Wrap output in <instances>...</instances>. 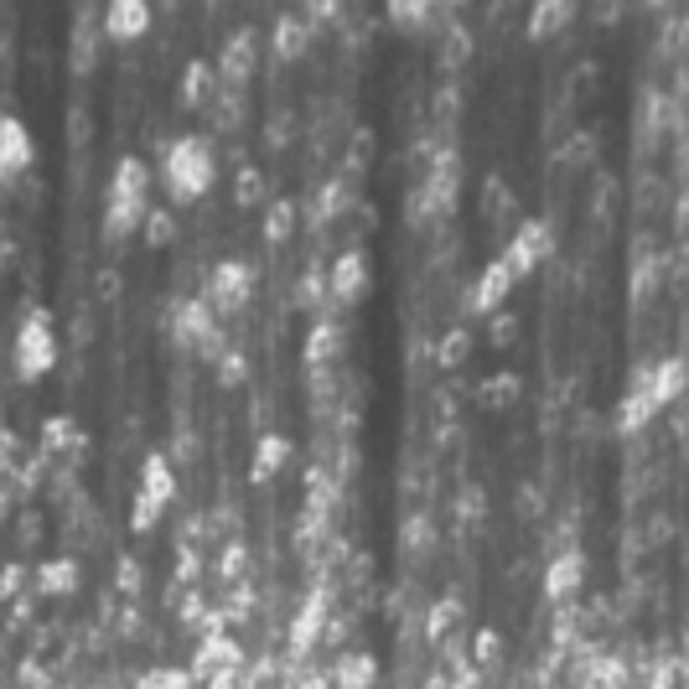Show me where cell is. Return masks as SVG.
Returning <instances> with one entry per match:
<instances>
[{
  "label": "cell",
  "mask_w": 689,
  "mask_h": 689,
  "mask_svg": "<svg viewBox=\"0 0 689 689\" xmlns=\"http://www.w3.org/2000/svg\"><path fill=\"white\" fill-rule=\"evenodd\" d=\"M156 177L177 202H198L219 182V146L202 130H177L156 146Z\"/></svg>",
  "instance_id": "obj_1"
},
{
  "label": "cell",
  "mask_w": 689,
  "mask_h": 689,
  "mask_svg": "<svg viewBox=\"0 0 689 689\" xmlns=\"http://www.w3.org/2000/svg\"><path fill=\"white\" fill-rule=\"evenodd\" d=\"M151 167L140 156H119L109 182H104V234L125 239L135 229H146L151 219Z\"/></svg>",
  "instance_id": "obj_2"
},
{
  "label": "cell",
  "mask_w": 689,
  "mask_h": 689,
  "mask_svg": "<svg viewBox=\"0 0 689 689\" xmlns=\"http://www.w3.org/2000/svg\"><path fill=\"white\" fill-rule=\"evenodd\" d=\"M57 353H63V337H57V317H52L42 301H21L17 317V337H11V369L17 379H42V373L57 369Z\"/></svg>",
  "instance_id": "obj_3"
},
{
  "label": "cell",
  "mask_w": 689,
  "mask_h": 689,
  "mask_svg": "<svg viewBox=\"0 0 689 689\" xmlns=\"http://www.w3.org/2000/svg\"><path fill=\"white\" fill-rule=\"evenodd\" d=\"M161 327H167V337L177 342V348H198L202 358H223L219 311L208 306V296H202V290H182V296H171Z\"/></svg>",
  "instance_id": "obj_4"
},
{
  "label": "cell",
  "mask_w": 689,
  "mask_h": 689,
  "mask_svg": "<svg viewBox=\"0 0 689 689\" xmlns=\"http://www.w3.org/2000/svg\"><path fill=\"white\" fill-rule=\"evenodd\" d=\"M456 192H462V151H446L421 171V182L404 192V219L441 223L456 208Z\"/></svg>",
  "instance_id": "obj_5"
},
{
  "label": "cell",
  "mask_w": 689,
  "mask_h": 689,
  "mask_svg": "<svg viewBox=\"0 0 689 689\" xmlns=\"http://www.w3.org/2000/svg\"><path fill=\"white\" fill-rule=\"evenodd\" d=\"M177 498V471H171V452L167 446H151L140 452V471H135V504H130V529L146 534L156 529V519L171 508Z\"/></svg>",
  "instance_id": "obj_6"
},
{
  "label": "cell",
  "mask_w": 689,
  "mask_h": 689,
  "mask_svg": "<svg viewBox=\"0 0 689 689\" xmlns=\"http://www.w3.org/2000/svg\"><path fill=\"white\" fill-rule=\"evenodd\" d=\"M202 296H208V306L219 311V317H234V311H244L254 296V265L250 259H239V254H223V259H213V265L202 269Z\"/></svg>",
  "instance_id": "obj_7"
},
{
  "label": "cell",
  "mask_w": 689,
  "mask_h": 689,
  "mask_svg": "<svg viewBox=\"0 0 689 689\" xmlns=\"http://www.w3.org/2000/svg\"><path fill=\"white\" fill-rule=\"evenodd\" d=\"M627 384H638L643 394L658 404V410H669V404L685 400V389H689V358L685 353H654V358H643Z\"/></svg>",
  "instance_id": "obj_8"
},
{
  "label": "cell",
  "mask_w": 689,
  "mask_h": 689,
  "mask_svg": "<svg viewBox=\"0 0 689 689\" xmlns=\"http://www.w3.org/2000/svg\"><path fill=\"white\" fill-rule=\"evenodd\" d=\"M550 254H555V223L550 219H519L513 223V234L504 239L498 259H504L513 275H529V269H534L539 259H550Z\"/></svg>",
  "instance_id": "obj_9"
},
{
  "label": "cell",
  "mask_w": 689,
  "mask_h": 689,
  "mask_svg": "<svg viewBox=\"0 0 689 689\" xmlns=\"http://www.w3.org/2000/svg\"><path fill=\"white\" fill-rule=\"evenodd\" d=\"M32 161H36V140H32V130H26V119L17 115V109H6L0 115V177L17 187L26 171H32Z\"/></svg>",
  "instance_id": "obj_10"
},
{
  "label": "cell",
  "mask_w": 689,
  "mask_h": 689,
  "mask_svg": "<svg viewBox=\"0 0 689 689\" xmlns=\"http://www.w3.org/2000/svg\"><path fill=\"white\" fill-rule=\"evenodd\" d=\"M327 290H332V306H353L363 290H369V254L348 244L327 259Z\"/></svg>",
  "instance_id": "obj_11"
},
{
  "label": "cell",
  "mask_w": 689,
  "mask_h": 689,
  "mask_svg": "<svg viewBox=\"0 0 689 689\" xmlns=\"http://www.w3.org/2000/svg\"><path fill=\"white\" fill-rule=\"evenodd\" d=\"M586 555L581 550H560V555H550L544 560V575H539V591L550 596L555 606H565V602H575L581 591H586Z\"/></svg>",
  "instance_id": "obj_12"
},
{
  "label": "cell",
  "mask_w": 689,
  "mask_h": 689,
  "mask_svg": "<svg viewBox=\"0 0 689 689\" xmlns=\"http://www.w3.org/2000/svg\"><path fill=\"white\" fill-rule=\"evenodd\" d=\"M36 452L47 456V462H78L88 452V431L73 415H47V421L36 425Z\"/></svg>",
  "instance_id": "obj_13"
},
{
  "label": "cell",
  "mask_w": 689,
  "mask_h": 689,
  "mask_svg": "<svg viewBox=\"0 0 689 689\" xmlns=\"http://www.w3.org/2000/svg\"><path fill=\"white\" fill-rule=\"evenodd\" d=\"M259 67V32L254 26H234V32L219 42V73L229 84H250V73Z\"/></svg>",
  "instance_id": "obj_14"
},
{
  "label": "cell",
  "mask_w": 689,
  "mask_h": 689,
  "mask_svg": "<svg viewBox=\"0 0 689 689\" xmlns=\"http://www.w3.org/2000/svg\"><path fill=\"white\" fill-rule=\"evenodd\" d=\"M513 280H519V275H513V269H508L504 259L492 254L488 265L477 269V280L467 286V311H483V317H492V311H498V306L508 301V290H513Z\"/></svg>",
  "instance_id": "obj_15"
},
{
  "label": "cell",
  "mask_w": 689,
  "mask_h": 689,
  "mask_svg": "<svg viewBox=\"0 0 689 689\" xmlns=\"http://www.w3.org/2000/svg\"><path fill=\"white\" fill-rule=\"evenodd\" d=\"M223 669H244V643H239L229 627L198 638V648H192V674H198V679H213V674H223Z\"/></svg>",
  "instance_id": "obj_16"
},
{
  "label": "cell",
  "mask_w": 689,
  "mask_h": 689,
  "mask_svg": "<svg viewBox=\"0 0 689 689\" xmlns=\"http://www.w3.org/2000/svg\"><path fill=\"white\" fill-rule=\"evenodd\" d=\"M99 36H104V11H73L67 21V67L88 73L99 63Z\"/></svg>",
  "instance_id": "obj_17"
},
{
  "label": "cell",
  "mask_w": 689,
  "mask_h": 689,
  "mask_svg": "<svg viewBox=\"0 0 689 689\" xmlns=\"http://www.w3.org/2000/svg\"><path fill=\"white\" fill-rule=\"evenodd\" d=\"M342 348H348L342 321H337V317H317V321H311V332H306V342H301V358H306V369H311V373H327L337 358H342Z\"/></svg>",
  "instance_id": "obj_18"
},
{
  "label": "cell",
  "mask_w": 689,
  "mask_h": 689,
  "mask_svg": "<svg viewBox=\"0 0 689 689\" xmlns=\"http://www.w3.org/2000/svg\"><path fill=\"white\" fill-rule=\"evenodd\" d=\"M84 586V565L73 555H42L32 565V591L36 596H73Z\"/></svg>",
  "instance_id": "obj_19"
},
{
  "label": "cell",
  "mask_w": 689,
  "mask_h": 689,
  "mask_svg": "<svg viewBox=\"0 0 689 689\" xmlns=\"http://www.w3.org/2000/svg\"><path fill=\"white\" fill-rule=\"evenodd\" d=\"M290 456H296V446H290V436H280V431H265V436L250 446V483H275L280 471L290 467Z\"/></svg>",
  "instance_id": "obj_20"
},
{
  "label": "cell",
  "mask_w": 689,
  "mask_h": 689,
  "mask_svg": "<svg viewBox=\"0 0 689 689\" xmlns=\"http://www.w3.org/2000/svg\"><path fill=\"white\" fill-rule=\"evenodd\" d=\"M151 32V6L146 0H109L104 6V36L109 42H140Z\"/></svg>",
  "instance_id": "obj_21"
},
{
  "label": "cell",
  "mask_w": 689,
  "mask_h": 689,
  "mask_svg": "<svg viewBox=\"0 0 689 689\" xmlns=\"http://www.w3.org/2000/svg\"><path fill=\"white\" fill-rule=\"evenodd\" d=\"M219 63H208V57H187V67H182V88H177V94H182V104H192V109H208V104L219 99Z\"/></svg>",
  "instance_id": "obj_22"
},
{
  "label": "cell",
  "mask_w": 689,
  "mask_h": 689,
  "mask_svg": "<svg viewBox=\"0 0 689 689\" xmlns=\"http://www.w3.org/2000/svg\"><path fill=\"white\" fill-rule=\"evenodd\" d=\"M327 679H332V689H373L379 685V658L369 648H348V654H337Z\"/></svg>",
  "instance_id": "obj_23"
},
{
  "label": "cell",
  "mask_w": 689,
  "mask_h": 689,
  "mask_svg": "<svg viewBox=\"0 0 689 689\" xmlns=\"http://www.w3.org/2000/svg\"><path fill=\"white\" fill-rule=\"evenodd\" d=\"M658 415V404L643 394L638 384H627L623 394H617V404H612V431H623V436H638V431H648V421Z\"/></svg>",
  "instance_id": "obj_24"
},
{
  "label": "cell",
  "mask_w": 689,
  "mask_h": 689,
  "mask_svg": "<svg viewBox=\"0 0 689 689\" xmlns=\"http://www.w3.org/2000/svg\"><path fill=\"white\" fill-rule=\"evenodd\" d=\"M462 623H467V606H462V596H436V602L421 612V627L431 643H452L456 633H462Z\"/></svg>",
  "instance_id": "obj_25"
},
{
  "label": "cell",
  "mask_w": 689,
  "mask_h": 689,
  "mask_svg": "<svg viewBox=\"0 0 689 689\" xmlns=\"http://www.w3.org/2000/svg\"><path fill=\"white\" fill-rule=\"evenodd\" d=\"M523 400V379L513 369H492L477 379V404L483 410H513Z\"/></svg>",
  "instance_id": "obj_26"
},
{
  "label": "cell",
  "mask_w": 689,
  "mask_h": 689,
  "mask_svg": "<svg viewBox=\"0 0 689 689\" xmlns=\"http://www.w3.org/2000/svg\"><path fill=\"white\" fill-rule=\"evenodd\" d=\"M571 21H575L571 0H539V6H529V17H523V32L534 36V42H550V36L565 32Z\"/></svg>",
  "instance_id": "obj_27"
},
{
  "label": "cell",
  "mask_w": 689,
  "mask_h": 689,
  "mask_svg": "<svg viewBox=\"0 0 689 689\" xmlns=\"http://www.w3.org/2000/svg\"><path fill=\"white\" fill-rule=\"evenodd\" d=\"M306 47H311V21H306V11L301 17L280 11L275 26H269V52H275V57H301Z\"/></svg>",
  "instance_id": "obj_28"
},
{
  "label": "cell",
  "mask_w": 689,
  "mask_h": 689,
  "mask_svg": "<svg viewBox=\"0 0 689 689\" xmlns=\"http://www.w3.org/2000/svg\"><path fill=\"white\" fill-rule=\"evenodd\" d=\"M348 208H363V202H358V192H353V177L342 171V177H327V182L317 187V213H311V219L332 223V219H342Z\"/></svg>",
  "instance_id": "obj_29"
},
{
  "label": "cell",
  "mask_w": 689,
  "mask_h": 689,
  "mask_svg": "<svg viewBox=\"0 0 689 689\" xmlns=\"http://www.w3.org/2000/svg\"><path fill=\"white\" fill-rule=\"evenodd\" d=\"M586 679L596 689H623L627 679H633V664H627V654H617V648H596V658H591Z\"/></svg>",
  "instance_id": "obj_30"
},
{
  "label": "cell",
  "mask_w": 689,
  "mask_h": 689,
  "mask_svg": "<svg viewBox=\"0 0 689 689\" xmlns=\"http://www.w3.org/2000/svg\"><path fill=\"white\" fill-rule=\"evenodd\" d=\"M441 21H446V32H441V42H436L441 67H462L471 57V32L456 21V11H441Z\"/></svg>",
  "instance_id": "obj_31"
},
{
  "label": "cell",
  "mask_w": 689,
  "mask_h": 689,
  "mask_svg": "<svg viewBox=\"0 0 689 689\" xmlns=\"http://www.w3.org/2000/svg\"><path fill=\"white\" fill-rule=\"evenodd\" d=\"M234 202H239V208H269V177H265V167L239 161V171H234Z\"/></svg>",
  "instance_id": "obj_32"
},
{
  "label": "cell",
  "mask_w": 689,
  "mask_h": 689,
  "mask_svg": "<svg viewBox=\"0 0 689 689\" xmlns=\"http://www.w3.org/2000/svg\"><path fill=\"white\" fill-rule=\"evenodd\" d=\"M471 358V332H467V321H452L446 332H436V369H462Z\"/></svg>",
  "instance_id": "obj_33"
},
{
  "label": "cell",
  "mask_w": 689,
  "mask_h": 689,
  "mask_svg": "<svg viewBox=\"0 0 689 689\" xmlns=\"http://www.w3.org/2000/svg\"><path fill=\"white\" fill-rule=\"evenodd\" d=\"M467 658H471V664H477L483 674H492L498 664H504V633H498V627H471Z\"/></svg>",
  "instance_id": "obj_34"
},
{
  "label": "cell",
  "mask_w": 689,
  "mask_h": 689,
  "mask_svg": "<svg viewBox=\"0 0 689 689\" xmlns=\"http://www.w3.org/2000/svg\"><path fill=\"white\" fill-rule=\"evenodd\" d=\"M296 223H301L296 198H269V208H265V239L269 244H286V239L296 234Z\"/></svg>",
  "instance_id": "obj_35"
},
{
  "label": "cell",
  "mask_w": 689,
  "mask_h": 689,
  "mask_svg": "<svg viewBox=\"0 0 689 689\" xmlns=\"http://www.w3.org/2000/svg\"><path fill=\"white\" fill-rule=\"evenodd\" d=\"M192 679H198V674L182 669V664H151V669L135 674L130 689H192Z\"/></svg>",
  "instance_id": "obj_36"
},
{
  "label": "cell",
  "mask_w": 689,
  "mask_h": 689,
  "mask_svg": "<svg viewBox=\"0 0 689 689\" xmlns=\"http://www.w3.org/2000/svg\"><path fill=\"white\" fill-rule=\"evenodd\" d=\"M436 544V523H431V513H404L400 519V550L404 555H425Z\"/></svg>",
  "instance_id": "obj_37"
},
{
  "label": "cell",
  "mask_w": 689,
  "mask_h": 689,
  "mask_svg": "<svg viewBox=\"0 0 689 689\" xmlns=\"http://www.w3.org/2000/svg\"><path fill=\"white\" fill-rule=\"evenodd\" d=\"M513 187L504 182V177H483V219L498 223V219H513Z\"/></svg>",
  "instance_id": "obj_38"
},
{
  "label": "cell",
  "mask_w": 689,
  "mask_h": 689,
  "mask_svg": "<svg viewBox=\"0 0 689 689\" xmlns=\"http://www.w3.org/2000/svg\"><path fill=\"white\" fill-rule=\"evenodd\" d=\"M208 119H213V130H239V119H244V94L234 84L219 88V99L208 104Z\"/></svg>",
  "instance_id": "obj_39"
},
{
  "label": "cell",
  "mask_w": 689,
  "mask_h": 689,
  "mask_svg": "<svg viewBox=\"0 0 689 689\" xmlns=\"http://www.w3.org/2000/svg\"><path fill=\"white\" fill-rule=\"evenodd\" d=\"M389 21H394V26H410V32H421V26L441 21V11L436 6H425V0H394V6H389Z\"/></svg>",
  "instance_id": "obj_40"
},
{
  "label": "cell",
  "mask_w": 689,
  "mask_h": 689,
  "mask_svg": "<svg viewBox=\"0 0 689 689\" xmlns=\"http://www.w3.org/2000/svg\"><path fill=\"white\" fill-rule=\"evenodd\" d=\"M115 591H119V596H130V602L140 596V591H146V565H140L135 555H119L115 560Z\"/></svg>",
  "instance_id": "obj_41"
},
{
  "label": "cell",
  "mask_w": 689,
  "mask_h": 689,
  "mask_svg": "<svg viewBox=\"0 0 689 689\" xmlns=\"http://www.w3.org/2000/svg\"><path fill=\"white\" fill-rule=\"evenodd\" d=\"M244 565H250V544H244V539H229V550L219 555V581L239 586V581H244Z\"/></svg>",
  "instance_id": "obj_42"
},
{
  "label": "cell",
  "mask_w": 689,
  "mask_h": 689,
  "mask_svg": "<svg viewBox=\"0 0 689 689\" xmlns=\"http://www.w3.org/2000/svg\"><path fill=\"white\" fill-rule=\"evenodd\" d=\"M369 151H373V130H369V125H353V135H348V156H342L348 177H358V171H363Z\"/></svg>",
  "instance_id": "obj_43"
},
{
  "label": "cell",
  "mask_w": 689,
  "mask_h": 689,
  "mask_svg": "<svg viewBox=\"0 0 689 689\" xmlns=\"http://www.w3.org/2000/svg\"><path fill=\"white\" fill-rule=\"evenodd\" d=\"M146 244H156V250H167L171 239H177V219H171V208H151V219H146Z\"/></svg>",
  "instance_id": "obj_44"
},
{
  "label": "cell",
  "mask_w": 689,
  "mask_h": 689,
  "mask_svg": "<svg viewBox=\"0 0 689 689\" xmlns=\"http://www.w3.org/2000/svg\"><path fill=\"white\" fill-rule=\"evenodd\" d=\"M633 198H638L643 213H654L658 202H669V187H664V177H654V171H643L638 187H633Z\"/></svg>",
  "instance_id": "obj_45"
},
{
  "label": "cell",
  "mask_w": 689,
  "mask_h": 689,
  "mask_svg": "<svg viewBox=\"0 0 689 689\" xmlns=\"http://www.w3.org/2000/svg\"><path fill=\"white\" fill-rule=\"evenodd\" d=\"M244 373H250V353H244V348H229V353L219 358V379L223 384H244Z\"/></svg>",
  "instance_id": "obj_46"
},
{
  "label": "cell",
  "mask_w": 689,
  "mask_h": 689,
  "mask_svg": "<svg viewBox=\"0 0 689 689\" xmlns=\"http://www.w3.org/2000/svg\"><path fill=\"white\" fill-rule=\"evenodd\" d=\"M26 586H32V565H26V560H11V565H6V596L21 602V591Z\"/></svg>",
  "instance_id": "obj_47"
},
{
  "label": "cell",
  "mask_w": 689,
  "mask_h": 689,
  "mask_svg": "<svg viewBox=\"0 0 689 689\" xmlns=\"http://www.w3.org/2000/svg\"><path fill=\"white\" fill-rule=\"evenodd\" d=\"M488 337H492V342H513V337H519V317H513V311H492V317H488Z\"/></svg>",
  "instance_id": "obj_48"
},
{
  "label": "cell",
  "mask_w": 689,
  "mask_h": 689,
  "mask_svg": "<svg viewBox=\"0 0 689 689\" xmlns=\"http://www.w3.org/2000/svg\"><path fill=\"white\" fill-rule=\"evenodd\" d=\"M596 156V130H575L565 146V161H591Z\"/></svg>",
  "instance_id": "obj_49"
},
{
  "label": "cell",
  "mask_w": 689,
  "mask_h": 689,
  "mask_svg": "<svg viewBox=\"0 0 689 689\" xmlns=\"http://www.w3.org/2000/svg\"><path fill=\"white\" fill-rule=\"evenodd\" d=\"M456 513H462V519H483V488H462L456 492Z\"/></svg>",
  "instance_id": "obj_50"
},
{
  "label": "cell",
  "mask_w": 689,
  "mask_h": 689,
  "mask_svg": "<svg viewBox=\"0 0 689 689\" xmlns=\"http://www.w3.org/2000/svg\"><path fill=\"white\" fill-rule=\"evenodd\" d=\"M290 125H296V115H286V109H280V115H269V125H265V140H269V146H286Z\"/></svg>",
  "instance_id": "obj_51"
},
{
  "label": "cell",
  "mask_w": 689,
  "mask_h": 689,
  "mask_svg": "<svg viewBox=\"0 0 689 689\" xmlns=\"http://www.w3.org/2000/svg\"><path fill=\"white\" fill-rule=\"evenodd\" d=\"M244 669H250V664H244ZM244 669H223V674H213V679H202V685H208V689H250Z\"/></svg>",
  "instance_id": "obj_52"
},
{
  "label": "cell",
  "mask_w": 689,
  "mask_h": 689,
  "mask_svg": "<svg viewBox=\"0 0 689 689\" xmlns=\"http://www.w3.org/2000/svg\"><path fill=\"white\" fill-rule=\"evenodd\" d=\"M348 17V6H337V0H317V6H306V21H342Z\"/></svg>",
  "instance_id": "obj_53"
},
{
  "label": "cell",
  "mask_w": 689,
  "mask_h": 689,
  "mask_svg": "<svg viewBox=\"0 0 689 689\" xmlns=\"http://www.w3.org/2000/svg\"><path fill=\"white\" fill-rule=\"evenodd\" d=\"M539 508H544V492H539L534 483H523V488H519V513H523V519H534Z\"/></svg>",
  "instance_id": "obj_54"
},
{
  "label": "cell",
  "mask_w": 689,
  "mask_h": 689,
  "mask_svg": "<svg viewBox=\"0 0 689 689\" xmlns=\"http://www.w3.org/2000/svg\"><path fill=\"white\" fill-rule=\"evenodd\" d=\"M452 109H462V88H456V84H441V88H436V115H452Z\"/></svg>",
  "instance_id": "obj_55"
},
{
  "label": "cell",
  "mask_w": 689,
  "mask_h": 689,
  "mask_svg": "<svg viewBox=\"0 0 689 689\" xmlns=\"http://www.w3.org/2000/svg\"><path fill=\"white\" fill-rule=\"evenodd\" d=\"M17 534H21V544H36V539H42V513H21Z\"/></svg>",
  "instance_id": "obj_56"
},
{
  "label": "cell",
  "mask_w": 689,
  "mask_h": 689,
  "mask_svg": "<svg viewBox=\"0 0 689 689\" xmlns=\"http://www.w3.org/2000/svg\"><path fill=\"white\" fill-rule=\"evenodd\" d=\"M94 286H99V301H115V296H119V269H99V280H94Z\"/></svg>",
  "instance_id": "obj_57"
},
{
  "label": "cell",
  "mask_w": 689,
  "mask_h": 689,
  "mask_svg": "<svg viewBox=\"0 0 689 689\" xmlns=\"http://www.w3.org/2000/svg\"><path fill=\"white\" fill-rule=\"evenodd\" d=\"M21 679H26V685H47V669H36V658H26V664H21Z\"/></svg>",
  "instance_id": "obj_58"
},
{
  "label": "cell",
  "mask_w": 689,
  "mask_h": 689,
  "mask_svg": "<svg viewBox=\"0 0 689 689\" xmlns=\"http://www.w3.org/2000/svg\"><path fill=\"white\" fill-rule=\"evenodd\" d=\"M575 689H596V685H591V679H581V685H575Z\"/></svg>",
  "instance_id": "obj_59"
}]
</instances>
